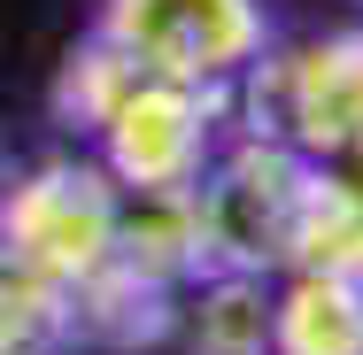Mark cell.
<instances>
[{
  "label": "cell",
  "instance_id": "obj_1",
  "mask_svg": "<svg viewBox=\"0 0 363 355\" xmlns=\"http://www.w3.org/2000/svg\"><path fill=\"white\" fill-rule=\"evenodd\" d=\"M309 154L271 132L201 162L194 178V224H201V271H286L294 232H301V201H309Z\"/></svg>",
  "mask_w": 363,
  "mask_h": 355
},
{
  "label": "cell",
  "instance_id": "obj_2",
  "mask_svg": "<svg viewBox=\"0 0 363 355\" xmlns=\"http://www.w3.org/2000/svg\"><path fill=\"white\" fill-rule=\"evenodd\" d=\"M240 77H247V132L301 147L309 162L363 154V31L309 39L294 55H255Z\"/></svg>",
  "mask_w": 363,
  "mask_h": 355
},
{
  "label": "cell",
  "instance_id": "obj_3",
  "mask_svg": "<svg viewBox=\"0 0 363 355\" xmlns=\"http://www.w3.org/2000/svg\"><path fill=\"white\" fill-rule=\"evenodd\" d=\"M0 240L47 286H77L116 255V178L93 162H39L31 178L8 186Z\"/></svg>",
  "mask_w": 363,
  "mask_h": 355
},
{
  "label": "cell",
  "instance_id": "obj_4",
  "mask_svg": "<svg viewBox=\"0 0 363 355\" xmlns=\"http://www.w3.org/2000/svg\"><path fill=\"white\" fill-rule=\"evenodd\" d=\"M101 39L124 47L140 70L186 85H232L263 55V8L255 0H108Z\"/></svg>",
  "mask_w": 363,
  "mask_h": 355
},
{
  "label": "cell",
  "instance_id": "obj_5",
  "mask_svg": "<svg viewBox=\"0 0 363 355\" xmlns=\"http://www.w3.org/2000/svg\"><path fill=\"white\" fill-rule=\"evenodd\" d=\"M209 140H217V85H186L155 70L132 77V93L101 124L116 186H194L209 162Z\"/></svg>",
  "mask_w": 363,
  "mask_h": 355
},
{
  "label": "cell",
  "instance_id": "obj_6",
  "mask_svg": "<svg viewBox=\"0 0 363 355\" xmlns=\"http://www.w3.org/2000/svg\"><path fill=\"white\" fill-rule=\"evenodd\" d=\"M178 293L186 286L170 278H147V271H132V263H101V271H85L77 286H62V309H70V340H85V348H155V340H170L178 332Z\"/></svg>",
  "mask_w": 363,
  "mask_h": 355
},
{
  "label": "cell",
  "instance_id": "obj_7",
  "mask_svg": "<svg viewBox=\"0 0 363 355\" xmlns=\"http://www.w3.org/2000/svg\"><path fill=\"white\" fill-rule=\"evenodd\" d=\"M271 355H363V278L286 271L271 293Z\"/></svg>",
  "mask_w": 363,
  "mask_h": 355
},
{
  "label": "cell",
  "instance_id": "obj_8",
  "mask_svg": "<svg viewBox=\"0 0 363 355\" xmlns=\"http://www.w3.org/2000/svg\"><path fill=\"white\" fill-rule=\"evenodd\" d=\"M178 332L194 355H271V278L263 271H201L178 293Z\"/></svg>",
  "mask_w": 363,
  "mask_h": 355
},
{
  "label": "cell",
  "instance_id": "obj_9",
  "mask_svg": "<svg viewBox=\"0 0 363 355\" xmlns=\"http://www.w3.org/2000/svg\"><path fill=\"white\" fill-rule=\"evenodd\" d=\"M286 271L363 278V162H317L309 170V201H301V232H294Z\"/></svg>",
  "mask_w": 363,
  "mask_h": 355
},
{
  "label": "cell",
  "instance_id": "obj_10",
  "mask_svg": "<svg viewBox=\"0 0 363 355\" xmlns=\"http://www.w3.org/2000/svg\"><path fill=\"white\" fill-rule=\"evenodd\" d=\"M132 77H140V62H132L124 47L93 39L85 55H70V70L55 85V116H62L70 132H101V124L116 116V101L132 93Z\"/></svg>",
  "mask_w": 363,
  "mask_h": 355
},
{
  "label": "cell",
  "instance_id": "obj_11",
  "mask_svg": "<svg viewBox=\"0 0 363 355\" xmlns=\"http://www.w3.org/2000/svg\"><path fill=\"white\" fill-rule=\"evenodd\" d=\"M348 162H363V154H348Z\"/></svg>",
  "mask_w": 363,
  "mask_h": 355
}]
</instances>
